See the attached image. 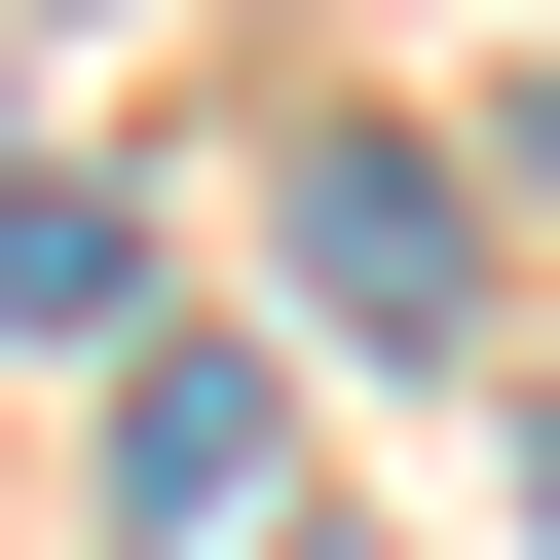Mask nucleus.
Returning a JSON list of instances; mask_svg holds the SVG:
<instances>
[{"label":"nucleus","mask_w":560,"mask_h":560,"mask_svg":"<svg viewBox=\"0 0 560 560\" xmlns=\"http://www.w3.org/2000/svg\"><path fill=\"white\" fill-rule=\"evenodd\" d=\"M113 300H150V224L113 187H0V337H113Z\"/></svg>","instance_id":"nucleus-2"},{"label":"nucleus","mask_w":560,"mask_h":560,"mask_svg":"<svg viewBox=\"0 0 560 560\" xmlns=\"http://www.w3.org/2000/svg\"><path fill=\"white\" fill-rule=\"evenodd\" d=\"M300 261H337L374 337H448V187H411V150H337V187H300Z\"/></svg>","instance_id":"nucleus-1"}]
</instances>
